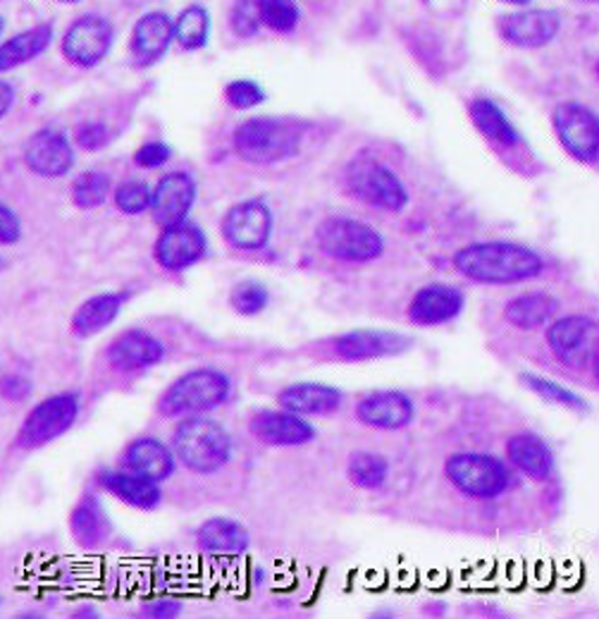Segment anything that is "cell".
<instances>
[{"mask_svg": "<svg viewBox=\"0 0 599 619\" xmlns=\"http://www.w3.org/2000/svg\"><path fill=\"white\" fill-rule=\"evenodd\" d=\"M454 269L473 283L516 285L540 277L545 261L537 251L513 242H478L454 253Z\"/></svg>", "mask_w": 599, "mask_h": 619, "instance_id": "obj_1", "label": "cell"}, {"mask_svg": "<svg viewBox=\"0 0 599 619\" xmlns=\"http://www.w3.org/2000/svg\"><path fill=\"white\" fill-rule=\"evenodd\" d=\"M173 453L191 471L215 473L229 462L232 438L211 417H185L173 433Z\"/></svg>", "mask_w": 599, "mask_h": 619, "instance_id": "obj_2", "label": "cell"}, {"mask_svg": "<svg viewBox=\"0 0 599 619\" xmlns=\"http://www.w3.org/2000/svg\"><path fill=\"white\" fill-rule=\"evenodd\" d=\"M229 379L217 369H197L167 387L163 397L158 399V411L167 419H185L208 414L220 407L229 397Z\"/></svg>", "mask_w": 599, "mask_h": 619, "instance_id": "obj_3", "label": "cell"}, {"mask_svg": "<svg viewBox=\"0 0 599 619\" xmlns=\"http://www.w3.org/2000/svg\"><path fill=\"white\" fill-rule=\"evenodd\" d=\"M301 132L289 120L253 117L235 132V149L244 161L271 165L299 153Z\"/></svg>", "mask_w": 599, "mask_h": 619, "instance_id": "obj_4", "label": "cell"}, {"mask_svg": "<svg viewBox=\"0 0 599 619\" xmlns=\"http://www.w3.org/2000/svg\"><path fill=\"white\" fill-rule=\"evenodd\" d=\"M345 179L351 197L377 206L383 211H401L409 203V194L407 187L401 185V179L375 156L365 151L347 165Z\"/></svg>", "mask_w": 599, "mask_h": 619, "instance_id": "obj_5", "label": "cell"}, {"mask_svg": "<svg viewBox=\"0 0 599 619\" xmlns=\"http://www.w3.org/2000/svg\"><path fill=\"white\" fill-rule=\"evenodd\" d=\"M317 247L345 263H369L383 257L385 242L375 227L357 218H327L317 227Z\"/></svg>", "mask_w": 599, "mask_h": 619, "instance_id": "obj_6", "label": "cell"}, {"mask_svg": "<svg viewBox=\"0 0 599 619\" xmlns=\"http://www.w3.org/2000/svg\"><path fill=\"white\" fill-rule=\"evenodd\" d=\"M449 483L459 493L475 500H495L504 495L511 485V473L504 462L483 453L451 455L445 465Z\"/></svg>", "mask_w": 599, "mask_h": 619, "instance_id": "obj_7", "label": "cell"}, {"mask_svg": "<svg viewBox=\"0 0 599 619\" xmlns=\"http://www.w3.org/2000/svg\"><path fill=\"white\" fill-rule=\"evenodd\" d=\"M79 417V397L75 393H58L36 405L17 431V445L24 450H39L65 435Z\"/></svg>", "mask_w": 599, "mask_h": 619, "instance_id": "obj_8", "label": "cell"}, {"mask_svg": "<svg viewBox=\"0 0 599 619\" xmlns=\"http://www.w3.org/2000/svg\"><path fill=\"white\" fill-rule=\"evenodd\" d=\"M597 325L588 315H561L547 323V345L566 367H585L595 357Z\"/></svg>", "mask_w": 599, "mask_h": 619, "instance_id": "obj_9", "label": "cell"}, {"mask_svg": "<svg viewBox=\"0 0 599 619\" xmlns=\"http://www.w3.org/2000/svg\"><path fill=\"white\" fill-rule=\"evenodd\" d=\"M554 129L564 149L581 163H597L599 125L597 115L583 103H561L554 111Z\"/></svg>", "mask_w": 599, "mask_h": 619, "instance_id": "obj_10", "label": "cell"}, {"mask_svg": "<svg viewBox=\"0 0 599 619\" xmlns=\"http://www.w3.org/2000/svg\"><path fill=\"white\" fill-rule=\"evenodd\" d=\"M409 347V335L397 331H377V327H361V331H351L333 339V355L349 363L399 357Z\"/></svg>", "mask_w": 599, "mask_h": 619, "instance_id": "obj_11", "label": "cell"}, {"mask_svg": "<svg viewBox=\"0 0 599 619\" xmlns=\"http://www.w3.org/2000/svg\"><path fill=\"white\" fill-rule=\"evenodd\" d=\"M220 230L229 247L259 251L271 239L273 213L263 201H241L227 211Z\"/></svg>", "mask_w": 599, "mask_h": 619, "instance_id": "obj_12", "label": "cell"}, {"mask_svg": "<svg viewBox=\"0 0 599 619\" xmlns=\"http://www.w3.org/2000/svg\"><path fill=\"white\" fill-rule=\"evenodd\" d=\"M208 239L199 225L182 221L177 225H167L163 235L155 242V261L165 271H187L189 265L199 263L205 257Z\"/></svg>", "mask_w": 599, "mask_h": 619, "instance_id": "obj_13", "label": "cell"}, {"mask_svg": "<svg viewBox=\"0 0 599 619\" xmlns=\"http://www.w3.org/2000/svg\"><path fill=\"white\" fill-rule=\"evenodd\" d=\"M466 307V297L459 287L433 283L421 287L409 305V321L423 327L445 325L461 315Z\"/></svg>", "mask_w": 599, "mask_h": 619, "instance_id": "obj_14", "label": "cell"}, {"mask_svg": "<svg viewBox=\"0 0 599 619\" xmlns=\"http://www.w3.org/2000/svg\"><path fill=\"white\" fill-rule=\"evenodd\" d=\"M108 361L117 371H141L151 369L165 359V345L149 331L132 327V331L120 333L105 351Z\"/></svg>", "mask_w": 599, "mask_h": 619, "instance_id": "obj_15", "label": "cell"}, {"mask_svg": "<svg viewBox=\"0 0 599 619\" xmlns=\"http://www.w3.org/2000/svg\"><path fill=\"white\" fill-rule=\"evenodd\" d=\"M251 433L265 445L273 447H299L315 438V431L303 417L287 409H263L251 417Z\"/></svg>", "mask_w": 599, "mask_h": 619, "instance_id": "obj_16", "label": "cell"}, {"mask_svg": "<svg viewBox=\"0 0 599 619\" xmlns=\"http://www.w3.org/2000/svg\"><path fill=\"white\" fill-rule=\"evenodd\" d=\"M197 201V182L187 173H170L151 191V211L158 225H177Z\"/></svg>", "mask_w": 599, "mask_h": 619, "instance_id": "obj_17", "label": "cell"}, {"mask_svg": "<svg viewBox=\"0 0 599 619\" xmlns=\"http://www.w3.org/2000/svg\"><path fill=\"white\" fill-rule=\"evenodd\" d=\"M110 41H113V29L101 17H82L72 24L63 41V53L79 67H93L105 58Z\"/></svg>", "mask_w": 599, "mask_h": 619, "instance_id": "obj_18", "label": "cell"}, {"mask_svg": "<svg viewBox=\"0 0 599 619\" xmlns=\"http://www.w3.org/2000/svg\"><path fill=\"white\" fill-rule=\"evenodd\" d=\"M24 163L41 177H60L75 165V153L65 135L55 129H39L24 147Z\"/></svg>", "mask_w": 599, "mask_h": 619, "instance_id": "obj_19", "label": "cell"}, {"mask_svg": "<svg viewBox=\"0 0 599 619\" xmlns=\"http://www.w3.org/2000/svg\"><path fill=\"white\" fill-rule=\"evenodd\" d=\"M361 423L380 431L407 429L415 417L413 399L399 391H380L363 397L357 407Z\"/></svg>", "mask_w": 599, "mask_h": 619, "instance_id": "obj_20", "label": "cell"}, {"mask_svg": "<svg viewBox=\"0 0 599 619\" xmlns=\"http://www.w3.org/2000/svg\"><path fill=\"white\" fill-rule=\"evenodd\" d=\"M559 15L554 10H528L501 17L499 29L504 39L521 48H537L549 44L559 32Z\"/></svg>", "mask_w": 599, "mask_h": 619, "instance_id": "obj_21", "label": "cell"}, {"mask_svg": "<svg viewBox=\"0 0 599 619\" xmlns=\"http://www.w3.org/2000/svg\"><path fill=\"white\" fill-rule=\"evenodd\" d=\"M122 459H125L127 471L139 473V476H146L155 483H163L165 479L173 476V471L177 467L175 453L158 438L132 441Z\"/></svg>", "mask_w": 599, "mask_h": 619, "instance_id": "obj_22", "label": "cell"}, {"mask_svg": "<svg viewBox=\"0 0 599 619\" xmlns=\"http://www.w3.org/2000/svg\"><path fill=\"white\" fill-rule=\"evenodd\" d=\"M277 405L299 417H325L341 405V393L325 383H297L277 395Z\"/></svg>", "mask_w": 599, "mask_h": 619, "instance_id": "obj_23", "label": "cell"}, {"mask_svg": "<svg viewBox=\"0 0 599 619\" xmlns=\"http://www.w3.org/2000/svg\"><path fill=\"white\" fill-rule=\"evenodd\" d=\"M70 529H72V536H75L77 545H82V548H87V550L101 548L110 533H113V524H110V519L105 515V507L93 493L84 495L77 503V507L72 509Z\"/></svg>", "mask_w": 599, "mask_h": 619, "instance_id": "obj_24", "label": "cell"}, {"mask_svg": "<svg viewBox=\"0 0 599 619\" xmlns=\"http://www.w3.org/2000/svg\"><path fill=\"white\" fill-rule=\"evenodd\" d=\"M509 462L535 481H547L554 473V455L535 433H519L507 443Z\"/></svg>", "mask_w": 599, "mask_h": 619, "instance_id": "obj_25", "label": "cell"}, {"mask_svg": "<svg viewBox=\"0 0 599 619\" xmlns=\"http://www.w3.org/2000/svg\"><path fill=\"white\" fill-rule=\"evenodd\" d=\"M197 543L208 555L239 557L249 550V531L235 519L213 517L199 527Z\"/></svg>", "mask_w": 599, "mask_h": 619, "instance_id": "obj_26", "label": "cell"}, {"mask_svg": "<svg viewBox=\"0 0 599 619\" xmlns=\"http://www.w3.org/2000/svg\"><path fill=\"white\" fill-rule=\"evenodd\" d=\"M170 41H173V22L163 12H151V15L139 20L132 41V53L137 65L149 67L158 63L165 55Z\"/></svg>", "mask_w": 599, "mask_h": 619, "instance_id": "obj_27", "label": "cell"}, {"mask_svg": "<svg viewBox=\"0 0 599 619\" xmlns=\"http://www.w3.org/2000/svg\"><path fill=\"white\" fill-rule=\"evenodd\" d=\"M99 483L103 485V491L137 509H155L163 497L155 481L139 476L134 471H103Z\"/></svg>", "mask_w": 599, "mask_h": 619, "instance_id": "obj_28", "label": "cell"}, {"mask_svg": "<svg viewBox=\"0 0 599 619\" xmlns=\"http://www.w3.org/2000/svg\"><path fill=\"white\" fill-rule=\"evenodd\" d=\"M127 295L105 293L96 295L84 301V305L72 315V333L77 337H93L103 333L108 325H113L117 315L125 309Z\"/></svg>", "mask_w": 599, "mask_h": 619, "instance_id": "obj_29", "label": "cell"}, {"mask_svg": "<svg viewBox=\"0 0 599 619\" xmlns=\"http://www.w3.org/2000/svg\"><path fill=\"white\" fill-rule=\"evenodd\" d=\"M559 299L545 293H531L511 299L504 307V321L519 331H537L545 327L549 321L557 319Z\"/></svg>", "mask_w": 599, "mask_h": 619, "instance_id": "obj_30", "label": "cell"}, {"mask_svg": "<svg viewBox=\"0 0 599 619\" xmlns=\"http://www.w3.org/2000/svg\"><path fill=\"white\" fill-rule=\"evenodd\" d=\"M471 120L485 139L495 141L497 147H516L521 141L519 129L511 125L501 108L490 99H475L471 103Z\"/></svg>", "mask_w": 599, "mask_h": 619, "instance_id": "obj_31", "label": "cell"}, {"mask_svg": "<svg viewBox=\"0 0 599 619\" xmlns=\"http://www.w3.org/2000/svg\"><path fill=\"white\" fill-rule=\"evenodd\" d=\"M48 41H51V27H48V24L46 27H36L15 36V39H10L3 48H0V72L17 67L43 53Z\"/></svg>", "mask_w": 599, "mask_h": 619, "instance_id": "obj_32", "label": "cell"}, {"mask_svg": "<svg viewBox=\"0 0 599 619\" xmlns=\"http://www.w3.org/2000/svg\"><path fill=\"white\" fill-rule=\"evenodd\" d=\"M347 473L353 485L363 491H377L383 488L389 479V465L383 455L375 453H357L351 455Z\"/></svg>", "mask_w": 599, "mask_h": 619, "instance_id": "obj_33", "label": "cell"}, {"mask_svg": "<svg viewBox=\"0 0 599 619\" xmlns=\"http://www.w3.org/2000/svg\"><path fill=\"white\" fill-rule=\"evenodd\" d=\"M521 381L525 387H528V391L545 397L547 403L566 407L573 411H588V405H585V399L578 393L569 391V387H564L552 379H545V375H537V373H523Z\"/></svg>", "mask_w": 599, "mask_h": 619, "instance_id": "obj_34", "label": "cell"}, {"mask_svg": "<svg viewBox=\"0 0 599 619\" xmlns=\"http://www.w3.org/2000/svg\"><path fill=\"white\" fill-rule=\"evenodd\" d=\"M110 191V179L105 173L99 170H89L82 177H77L75 187H72V199L79 206V209H96L101 206Z\"/></svg>", "mask_w": 599, "mask_h": 619, "instance_id": "obj_35", "label": "cell"}, {"mask_svg": "<svg viewBox=\"0 0 599 619\" xmlns=\"http://www.w3.org/2000/svg\"><path fill=\"white\" fill-rule=\"evenodd\" d=\"M177 41L185 48H201L208 36V15L203 8H187L182 12L177 24L173 27Z\"/></svg>", "mask_w": 599, "mask_h": 619, "instance_id": "obj_36", "label": "cell"}, {"mask_svg": "<svg viewBox=\"0 0 599 619\" xmlns=\"http://www.w3.org/2000/svg\"><path fill=\"white\" fill-rule=\"evenodd\" d=\"M267 301H271V293H267L265 285L255 283V281H244L232 287V293H229L232 309L241 315L261 313L267 307Z\"/></svg>", "mask_w": 599, "mask_h": 619, "instance_id": "obj_37", "label": "cell"}, {"mask_svg": "<svg viewBox=\"0 0 599 619\" xmlns=\"http://www.w3.org/2000/svg\"><path fill=\"white\" fill-rule=\"evenodd\" d=\"M259 17L275 32H291L299 22V10L295 0H255Z\"/></svg>", "mask_w": 599, "mask_h": 619, "instance_id": "obj_38", "label": "cell"}, {"mask_svg": "<svg viewBox=\"0 0 599 619\" xmlns=\"http://www.w3.org/2000/svg\"><path fill=\"white\" fill-rule=\"evenodd\" d=\"M115 203L122 213L139 215L151 209V189L143 182H127L115 191Z\"/></svg>", "mask_w": 599, "mask_h": 619, "instance_id": "obj_39", "label": "cell"}, {"mask_svg": "<svg viewBox=\"0 0 599 619\" xmlns=\"http://www.w3.org/2000/svg\"><path fill=\"white\" fill-rule=\"evenodd\" d=\"M225 96H227L229 106L239 108V111H249V108L265 101V91L259 87V84L249 82V79L232 82L225 91Z\"/></svg>", "mask_w": 599, "mask_h": 619, "instance_id": "obj_40", "label": "cell"}, {"mask_svg": "<svg viewBox=\"0 0 599 619\" xmlns=\"http://www.w3.org/2000/svg\"><path fill=\"white\" fill-rule=\"evenodd\" d=\"M232 24H235V29L244 36L259 29L261 17H259V5H255V0H239L235 12H232Z\"/></svg>", "mask_w": 599, "mask_h": 619, "instance_id": "obj_41", "label": "cell"}, {"mask_svg": "<svg viewBox=\"0 0 599 619\" xmlns=\"http://www.w3.org/2000/svg\"><path fill=\"white\" fill-rule=\"evenodd\" d=\"M170 156H173L170 147H165L161 141H151L143 144V147L134 153V161H137L141 168H161L170 161Z\"/></svg>", "mask_w": 599, "mask_h": 619, "instance_id": "obj_42", "label": "cell"}, {"mask_svg": "<svg viewBox=\"0 0 599 619\" xmlns=\"http://www.w3.org/2000/svg\"><path fill=\"white\" fill-rule=\"evenodd\" d=\"M22 237L20 218L5 203H0V245H15Z\"/></svg>", "mask_w": 599, "mask_h": 619, "instance_id": "obj_43", "label": "cell"}, {"mask_svg": "<svg viewBox=\"0 0 599 619\" xmlns=\"http://www.w3.org/2000/svg\"><path fill=\"white\" fill-rule=\"evenodd\" d=\"M77 141H79V147H82V149L96 151V149L105 147V141H108V129H105V125L89 123V125H84V127L77 132Z\"/></svg>", "mask_w": 599, "mask_h": 619, "instance_id": "obj_44", "label": "cell"}, {"mask_svg": "<svg viewBox=\"0 0 599 619\" xmlns=\"http://www.w3.org/2000/svg\"><path fill=\"white\" fill-rule=\"evenodd\" d=\"M179 603L175 601H155L151 605H146L143 615L146 617H158V619H165V617H177L179 615Z\"/></svg>", "mask_w": 599, "mask_h": 619, "instance_id": "obj_45", "label": "cell"}, {"mask_svg": "<svg viewBox=\"0 0 599 619\" xmlns=\"http://www.w3.org/2000/svg\"><path fill=\"white\" fill-rule=\"evenodd\" d=\"M12 101H15V91H12L10 84L0 82V117H3L10 111Z\"/></svg>", "mask_w": 599, "mask_h": 619, "instance_id": "obj_46", "label": "cell"}, {"mask_svg": "<svg viewBox=\"0 0 599 619\" xmlns=\"http://www.w3.org/2000/svg\"><path fill=\"white\" fill-rule=\"evenodd\" d=\"M507 3H516V5H525V3H531V0H507Z\"/></svg>", "mask_w": 599, "mask_h": 619, "instance_id": "obj_47", "label": "cell"}, {"mask_svg": "<svg viewBox=\"0 0 599 619\" xmlns=\"http://www.w3.org/2000/svg\"><path fill=\"white\" fill-rule=\"evenodd\" d=\"M3 269H5V259H3V257H0V271H3Z\"/></svg>", "mask_w": 599, "mask_h": 619, "instance_id": "obj_48", "label": "cell"}, {"mask_svg": "<svg viewBox=\"0 0 599 619\" xmlns=\"http://www.w3.org/2000/svg\"><path fill=\"white\" fill-rule=\"evenodd\" d=\"M65 3H77V0H65Z\"/></svg>", "mask_w": 599, "mask_h": 619, "instance_id": "obj_49", "label": "cell"}, {"mask_svg": "<svg viewBox=\"0 0 599 619\" xmlns=\"http://www.w3.org/2000/svg\"><path fill=\"white\" fill-rule=\"evenodd\" d=\"M0 29H3V20H0Z\"/></svg>", "mask_w": 599, "mask_h": 619, "instance_id": "obj_50", "label": "cell"}]
</instances>
